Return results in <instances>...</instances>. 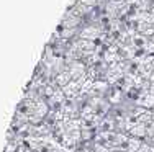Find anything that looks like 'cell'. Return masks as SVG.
<instances>
[{
	"instance_id": "5",
	"label": "cell",
	"mask_w": 154,
	"mask_h": 152,
	"mask_svg": "<svg viewBox=\"0 0 154 152\" xmlns=\"http://www.w3.org/2000/svg\"><path fill=\"white\" fill-rule=\"evenodd\" d=\"M151 80L154 82V72H152V74H151Z\"/></svg>"
},
{
	"instance_id": "2",
	"label": "cell",
	"mask_w": 154,
	"mask_h": 152,
	"mask_svg": "<svg viewBox=\"0 0 154 152\" xmlns=\"http://www.w3.org/2000/svg\"><path fill=\"white\" fill-rule=\"evenodd\" d=\"M139 146H141V141L138 139H128V152H138Z\"/></svg>"
},
{
	"instance_id": "4",
	"label": "cell",
	"mask_w": 154,
	"mask_h": 152,
	"mask_svg": "<svg viewBox=\"0 0 154 152\" xmlns=\"http://www.w3.org/2000/svg\"><path fill=\"white\" fill-rule=\"evenodd\" d=\"M151 95L154 97V87H152V88H151Z\"/></svg>"
},
{
	"instance_id": "1",
	"label": "cell",
	"mask_w": 154,
	"mask_h": 152,
	"mask_svg": "<svg viewBox=\"0 0 154 152\" xmlns=\"http://www.w3.org/2000/svg\"><path fill=\"white\" fill-rule=\"evenodd\" d=\"M84 39H87V41H94L95 38L98 36V30L97 28H87V30H84L82 33H80Z\"/></svg>"
},
{
	"instance_id": "3",
	"label": "cell",
	"mask_w": 154,
	"mask_h": 152,
	"mask_svg": "<svg viewBox=\"0 0 154 152\" xmlns=\"http://www.w3.org/2000/svg\"><path fill=\"white\" fill-rule=\"evenodd\" d=\"M77 92H79V87H77V85L74 84V82L64 87V93H66V95H69V97H74Z\"/></svg>"
}]
</instances>
